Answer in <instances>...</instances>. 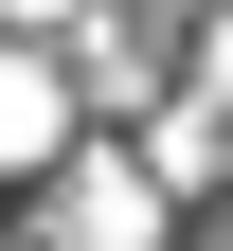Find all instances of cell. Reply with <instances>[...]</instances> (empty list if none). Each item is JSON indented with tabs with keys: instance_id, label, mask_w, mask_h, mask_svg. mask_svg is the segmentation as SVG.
<instances>
[{
	"instance_id": "cell-2",
	"label": "cell",
	"mask_w": 233,
	"mask_h": 251,
	"mask_svg": "<svg viewBox=\"0 0 233 251\" xmlns=\"http://www.w3.org/2000/svg\"><path fill=\"white\" fill-rule=\"evenodd\" d=\"M144 233H161V179L144 162H90L72 179V251H144Z\"/></svg>"
},
{
	"instance_id": "cell-4",
	"label": "cell",
	"mask_w": 233,
	"mask_h": 251,
	"mask_svg": "<svg viewBox=\"0 0 233 251\" xmlns=\"http://www.w3.org/2000/svg\"><path fill=\"white\" fill-rule=\"evenodd\" d=\"M18 18H90V0H18Z\"/></svg>"
},
{
	"instance_id": "cell-1",
	"label": "cell",
	"mask_w": 233,
	"mask_h": 251,
	"mask_svg": "<svg viewBox=\"0 0 233 251\" xmlns=\"http://www.w3.org/2000/svg\"><path fill=\"white\" fill-rule=\"evenodd\" d=\"M36 162H72V90L0 36V179H36Z\"/></svg>"
},
{
	"instance_id": "cell-3",
	"label": "cell",
	"mask_w": 233,
	"mask_h": 251,
	"mask_svg": "<svg viewBox=\"0 0 233 251\" xmlns=\"http://www.w3.org/2000/svg\"><path fill=\"white\" fill-rule=\"evenodd\" d=\"M144 179L197 198V179H215V108H144Z\"/></svg>"
}]
</instances>
